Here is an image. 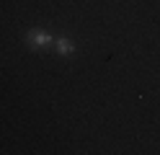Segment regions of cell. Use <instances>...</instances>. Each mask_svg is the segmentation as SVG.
<instances>
[{
  "label": "cell",
  "instance_id": "cell-2",
  "mask_svg": "<svg viewBox=\"0 0 160 155\" xmlns=\"http://www.w3.org/2000/svg\"><path fill=\"white\" fill-rule=\"evenodd\" d=\"M52 47L57 49V54H59V57H72L75 52H78V47H75V41L70 39V36H57Z\"/></svg>",
  "mask_w": 160,
  "mask_h": 155
},
{
  "label": "cell",
  "instance_id": "cell-1",
  "mask_svg": "<svg viewBox=\"0 0 160 155\" xmlns=\"http://www.w3.org/2000/svg\"><path fill=\"white\" fill-rule=\"evenodd\" d=\"M54 44V36L49 34V31L44 28H28V34H26V47L31 49V52H44Z\"/></svg>",
  "mask_w": 160,
  "mask_h": 155
}]
</instances>
